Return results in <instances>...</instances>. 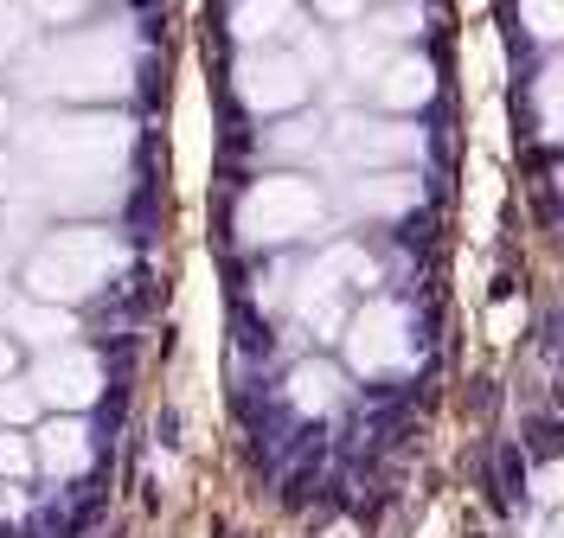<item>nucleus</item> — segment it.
<instances>
[{
	"label": "nucleus",
	"instance_id": "19",
	"mask_svg": "<svg viewBox=\"0 0 564 538\" xmlns=\"http://www.w3.org/2000/svg\"><path fill=\"white\" fill-rule=\"evenodd\" d=\"M26 7H33L45 26H70V20H77V13H84L90 0H26Z\"/></svg>",
	"mask_w": 564,
	"mask_h": 538
},
{
	"label": "nucleus",
	"instance_id": "24",
	"mask_svg": "<svg viewBox=\"0 0 564 538\" xmlns=\"http://www.w3.org/2000/svg\"><path fill=\"white\" fill-rule=\"evenodd\" d=\"M545 538H564V513H558V519H552V526H545Z\"/></svg>",
	"mask_w": 564,
	"mask_h": 538
},
{
	"label": "nucleus",
	"instance_id": "4",
	"mask_svg": "<svg viewBox=\"0 0 564 538\" xmlns=\"http://www.w3.org/2000/svg\"><path fill=\"white\" fill-rule=\"evenodd\" d=\"M39 161L52 179H104L109 161L122 154V122L104 116H70V122H45L33 135Z\"/></svg>",
	"mask_w": 564,
	"mask_h": 538
},
{
	"label": "nucleus",
	"instance_id": "16",
	"mask_svg": "<svg viewBox=\"0 0 564 538\" xmlns=\"http://www.w3.org/2000/svg\"><path fill=\"white\" fill-rule=\"evenodd\" d=\"M33 468H39V442L0 424V481H26Z\"/></svg>",
	"mask_w": 564,
	"mask_h": 538
},
{
	"label": "nucleus",
	"instance_id": "26",
	"mask_svg": "<svg viewBox=\"0 0 564 538\" xmlns=\"http://www.w3.org/2000/svg\"><path fill=\"white\" fill-rule=\"evenodd\" d=\"M558 186H564V174H558Z\"/></svg>",
	"mask_w": 564,
	"mask_h": 538
},
{
	"label": "nucleus",
	"instance_id": "6",
	"mask_svg": "<svg viewBox=\"0 0 564 538\" xmlns=\"http://www.w3.org/2000/svg\"><path fill=\"white\" fill-rule=\"evenodd\" d=\"M238 97H245V109H257V116L295 109L308 97V65L289 58V52H276V45H245V58H238Z\"/></svg>",
	"mask_w": 564,
	"mask_h": 538
},
{
	"label": "nucleus",
	"instance_id": "20",
	"mask_svg": "<svg viewBox=\"0 0 564 538\" xmlns=\"http://www.w3.org/2000/svg\"><path fill=\"white\" fill-rule=\"evenodd\" d=\"M13 45H20V13H13V7L0 0V65L13 58Z\"/></svg>",
	"mask_w": 564,
	"mask_h": 538
},
{
	"label": "nucleus",
	"instance_id": "5",
	"mask_svg": "<svg viewBox=\"0 0 564 538\" xmlns=\"http://www.w3.org/2000/svg\"><path fill=\"white\" fill-rule=\"evenodd\" d=\"M411 308H398V301H366L359 315L347 321V365L359 378H372V372H398V365H411Z\"/></svg>",
	"mask_w": 564,
	"mask_h": 538
},
{
	"label": "nucleus",
	"instance_id": "2",
	"mask_svg": "<svg viewBox=\"0 0 564 538\" xmlns=\"http://www.w3.org/2000/svg\"><path fill=\"white\" fill-rule=\"evenodd\" d=\"M39 90L45 97H109L129 84V39L122 33H65L39 52Z\"/></svg>",
	"mask_w": 564,
	"mask_h": 538
},
{
	"label": "nucleus",
	"instance_id": "7",
	"mask_svg": "<svg viewBox=\"0 0 564 538\" xmlns=\"http://www.w3.org/2000/svg\"><path fill=\"white\" fill-rule=\"evenodd\" d=\"M33 378H39V392H45V404H58V410H90V404L104 397V359L65 340V347H45Z\"/></svg>",
	"mask_w": 564,
	"mask_h": 538
},
{
	"label": "nucleus",
	"instance_id": "18",
	"mask_svg": "<svg viewBox=\"0 0 564 538\" xmlns=\"http://www.w3.org/2000/svg\"><path fill=\"white\" fill-rule=\"evenodd\" d=\"M520 20L539 39H564V0H520Z\"/></svg>",
	"mask_w": 564,
	"mask_h": 538
},
{
	"label": "nucleus",
	"instance_id": "11",
	"mask_svg": "<svg viewBox=\"0 0 564 538\" xmlns=\"http://www.w3.org/2000/svg\"><path fill=\"white\" fill-rule=\"evenodd\" d=\"M231 33L245 45H276L295 33V0H231Z\"/></svg>",
	"mask_w": 564,
	"mask_h": 538
},
{
	"label": "nucleus",
	"instance_id": "21",
	"mask_svg": "<svg viewBox=\"0 0 564 538\" xmlns=\"http://www.w3.org/2000/svg\"><path fill=\"white\" fill-rule=\"evenodd\" d=\"M539 494H545V501H558V506H564V462H558V468H545V474H539Z\"/></svg>",
	"mask_w": 564,
	"mask_h": 538
},
{
	"label": "nucleus",
	"instance_id": "15",
	"mask_svg": "<svg viewBox=\"0 0 564 538\" xmlns=\"http://www.w3.org/2000/svg\"><path fill=\"white\" fill-rule=\"evenodd\" d=\"M39 410H45L39 378H0V424H7V430H26V424H39Z\"/></svg>",
	"mask_w": 564,
	"mask_h": 538
},
{
	"label": "nucleus",
	"instance_id": "25",
	"mask_svg": "<svg viewBox=\"0 0 564 538\" xmlns=\"http://www.w3.org/2000/svg\"><path fill=\"white\" fill-rule=\"evenodd\" d=\"M0 129H7V103H0Z\"/></svg>",
	"mask_w": 564,
	"mask_h": 538
},
{
	"label": "nucleus",
	"instance_id": "17",
	"mask_svg": "<svg viewBox=\"0 0 564 538\" xmlns=\"http://www.w3.org/2000/svg\"><path fill=\"white\" fill-rule=\"evenodd\" d=\"M539 129L564 142V65H552V72L539 77Z\"/></svg>",
	"mask_w": 564,
	"mask_h": 538
},
{
	"label": "nucleus",
	"instance_id": "8",
	"mask_svg": "<svg viewBox=\"0 0 564 538\" xmlns=\"http://www.w3.org/2000/svg\"><path fill=\"white\" fill-rule=\"evenodd\" d=\"M334 142L347 161H366V167H386V161H417V129H404V122H340L334 129Z\"/></svg>",
	"mask_w": 564,
	"mask_h": 538
},
{
	"label": "nucleus",
	"instance_id": "1",
	"mask_svg": "<svg viewBox=\"0 0 564 538\" xmlns=\"http://www.w3.org/2000/svg\"><path fill=\"white\" fill-rule=\"evenodd\" d=\"M116 263H122V251H116L109 231H97V224H70V231H52V238L33 251L26 288H33L39 301H65V308H77V301H90L97 288H109Z\"/></svg>",
	"mask_w": 564,
	"mask_h": 538
},
{
	"label": "nucleus",
	"instance_id": "14",
	"mask_svg": "<svg viewBox=\"0 0 564 538\" xmlns=\"http://www.w3.org/2000/svg\"><path fill=\"white\" fill-rule=\"evenodd\" d=\"M282 392H289V404H295L302 417H315V410H327V404L340 397V372H334V365H321V359H302V365L289 372V385H282Z\"/></svg>",
	"mask_w": 564,
	"mask_h": 538
},
{
	"label": "nucleus",
	"instance_id": "3",
	"mask_svg": "<svg viewBox=\"0 0 564 538\" xmlns=\"http://www.w3.org/2000/svg\"><path fill=\"white\" fill-rule=\"evenodd\" d=\"M321 224V193L302 174H270L238 199V231L245 244H295Z\"/></svg>",
	"mask_w": 564,
	"mask_h": 538
},
{
	"label": "nucleus",
	"instance_id": "10",
	"mask_svg": "<svg viewBox=\"0 0 564 538\" xmlns=\"http://www.w3.org/2000/svg\"><path fill=\"white\" fill-rule=\"evenodd\" d=\"M372 97L386 109H417V103H430L436 97V72H430V58H391L386 72H379V84H372Z\"/></svg>",
	"mask_w": 564,
	"mask_h": 538
},
{
	"label": "nucleus",
	"instance_id": "22",
	"mask_svg": "<svg viewBox=\"0 0 564 538\" xmlns=\"http://www.w3.org/2000/svg\"><path fill=\"white\" fill-rule=\"evenodd\" d=\"M321 13H327V20H352V13H359V7H366V0H315Z\"/></svg>",
	"mask_w": 564,
	"mask_h": 538
},
{
	"label": "nucleus",
	"instance_id": "23",
	"mask_svg": "<svg viewBox=\"0 0 564 538\" xmlns=\"http://www.w3.org/2000/svg\"><path fill=\"white\" fill-rule=\"evenodd\" d=\"M13 365H20V347H13V340L0 333V378H13Z\"/></svg>",
	"mask_w": 564,
	"mask_h": 538
},
{
	"label": "nucleus",
	"instance_id": "13",
	"mask_svg": "<svg viewBox=\"0 0 564 538\" xmlns=\"http://www.w3.org/2000/svg\"><path fill=\"white\" fill-rule=\"evenodd\" d=\"M352 206H359V212H379V218L411 212V206H417V174H366L352 186Z\"/></svg>",
	"mask_w": 564,
	"mask_h": 538
},
{
	"label": "nucleus",
	"instance_id": "12",
	"mask_svg": "<svg viewBox=\"0 0 564 538\" xmlns=\"http://www.w3.org/2000/svg\"><path fill=\"white\" fill-rule=\"evenodd\" d=\"M13 333L20 340H33V347H65L70 333H77V315L70 308H58V301H20L13 308Z\"/></svg>",
	"mask_w": 564,
	"mask_h": 538
},
{
	"label": "nucleus",
	"instance_id": "9",
	"mask_svg": "<svg viewBox=\"0 0 564 538\" xmlns=\"http://www.w3.org/2000/svg\"><path fill=\"white\" fill-rule=\"evenodd\" d=\"M39 442V468L45 474H84V468L97 462V442H90V424L70 410L65 424H45V430L33 436Z\"/></svg>",
	"mask_w": 564,
	"mask_h": 538
}]
</instances>
